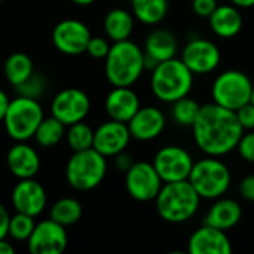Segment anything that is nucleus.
I'll return each mask as SVG.
<instances>
[{"label": "nucleus", "mask_w": 254, "mask_h": 254, "mask_svg": "<svg viewBox=\"0 0 254 254\" xmlns=\"http://www.w3.org/2000/svg\"><path fill=\"white\" fill-rule=\"evenodd\" d=\"M192 131L198 149L208 156L217 158L237 150L244 134L235 112L216 103L201 106Z\"/></svg>", "instance_id": "nucleus-1"}, {"label": "nucleus", "mask_w": 254, "mask_h": 254, "mask_svg": "<svg viewBox=\"0 0 254 254\" xmlns=\"http://www.w3.org/2000/svg\"><path fill=\"white\" fill-rule=\"evenodd\" d=\"M201 204V196L189 180L164 183L158 196L155 198V205L159 217L168 223H185L190 220Z\"/></svg>", "instance_id": "nucleus-2"}, {"label": "nucleus", "mask_w": 254, "mask_h": 254, "mask_svg": "<svg viewBox=\"0 0 254 254\" xmlns=\"http://www.w3.org/2000/svg\"><path fill=\"white\" fill-rule=\"evenodd\" d=\"M104 60V73L113 86H132L146 70L144 51L129 39L113 42Z\"/></svg>", "instance_id": "nucleus-3"}, {"label": "nucleus", "mask_w": 254, "mask_h": 254, "mask_svg": "<svg viewBox=\"0 0 254 254\" xmlns=\"http://www.w3.org/2000/svg\"><path fill=\"white\" fill-rule=\"evenodd\" d=\"M193 86V73L182 61V58H170L159 63L150 76V88L153 95L162 103H174L189 95Z\"/></svg>", "instance_id": "nucleus-4"}, {"label": "nucleus", "mask_w": 254, "mask_h": 254, "mask_svg": "<svg viewBox=\"0 0 254 254\" xmlns=\"http://www.w3.org/2000/svg\"><path fill=\"white\" fill-rule=\"evenodd\" d=\"M189 183L195 188L201 199L222 198L231 188L232 176L228 165L217 156H208L196 161L189 174Z\"/></svg>", "instance_id": "nucleus-5"}, {"label": "nucleus", "mask_w": 254, "mask_h": 254, "mask_svg": "<svg viewBox=\"0 0 254 254\" xmlns=\"http://www.w3.org/2000/svg\"><path fill=\"white\" fill-rule=\"evenodd\" d=\"M107 173V161L94 147L73 152L65 165L67 183L80 192L92 190L104 180Z\"/></svg>", "instance_id": "nucleus-6"}, {"label": "nucleus", "mask_w": 254, "mask_h": 254, "mask_svg": "<svg viewBox=\"0 0 254 254\" xmlns=\"http://www.w3.org/2000/svg\"><path fill=\"white\" fill-rule=\"evenodd\" d=\"M43 118V109L36 98L18 95L10 100L3 118V125L6 134L12 140L27 141L34 137V132Z\"/></svg>", "instance_id": "nucleus-7"}, {"label": "nucleus", "mask_w": 254, "mask_h": 254, "mask_svg": "<svg viewBox=\"0 0 254 254\" xmlns=\"http://www.w3.org/2000/svg\"><path fill=\"white\" fill-rule=\"evenodd\" d=\"M253 82L244 71L226 70L214 79L211 86V98L213 103L235 112L250 103Z\"/></svg>", "instance_id": "nucleus-8"}, {"label": "nucleus", "mask_w": 254, "mask_h": 254, "mask_svg": "<svg viewBox=\"0 0 254 254\" xmlns=\"http://www.w3.org/2000/svg\"><path fill=\"white\" fill-rule=\"evenodd\" d=\"M152 164L161 180L164 183H171L188 180L195 161L185 147L171 144L161 147L156 152Z\"/></svg>", "instance_id": "nucleus-9"}, {"label": "nucleus", "mask_w": 254, "mask_h": 254, "mask_svg": "<svg viewBox=\"0 0 254 254\" xmlns=\"http://www.w3.org/2000/svg\"><path fill=\"white\" fill-rule=\"evenodd\" d=\"M164 182L152 162L138 161L125 173V188L128 195L138 202L155 201Z\"/></svg>", "instance_id": "nucleus-10"}, {"label": "nucleus", "mask_w": 254, "mask_h": 254, "mask_svg": "<svg viewBox=\"0 0 254 254\" xmlns=\"http://www.w3.org/2000/svg\"><path fill=\"white\" fill-rule=\"evenodd\" d=\"M91 110V100L86 92L77 88L60 91L51 103V115L65 127L82 122Z\"/></svg>", "instance_id": "nucleus-11"}, {"label": "nucleus", "mask_w": 254, "mask_h": 254, "mask_svg": "<svg viewBox=\"0 0 254 254\" xmlns=\"http://www.w3.org/2000/svg\"><path fill=\"white\" fill-rule=\"evenodd\" d=\"M65 226L52 219L36 223L27 244L31 254H61L67 249Z\"/></svg>", "instance_id": "nucleus-12"}, {"label": "nucleus", "mask_w": 254, "mask_h": 254, "mask_svg": "<svg viewBox=\"0 0 254 254\" xmlns=\"http://www.w3.org/2000/svg\"><path fill=\"white\" fill-rule=\"evenodd\" d=\"M92 34L86 24L77 19H64L54 27L52 43L64 55H80L86 52Z\"/></svg>", "instance_id": "nucleus-13"}, {"label": "nucleus", "mask_w": 254, "mask_h": 254, "mask_svg": "<svg viewBox=\"0 0 254 254\" xmlns=\"http://www.w3.org/2000/svg\"><path fill=\"white\" fill-rule=\"evenodd\" d=\"M180 58L193 74H207L219 67L222 52L211 40L193 39L185 45Z\"/></svg>", "instance_id": "nucleus-14"}, {"label": "nucleus", "mask_w": 254, "mask_h": 254, "mask_svg": "<svg viewBox=\"0 0 254 254\" xmlns=\"http://www.w3.org/2000/svg\"><path fill=\"white\" fill-rule=\"evenodd\" d=\"M131 138L128 124L110 119L94 131V149L106 158H115L128 147Z\"/></svg>", "instance_id": "nucleus-15"}, {"label": "nucleus", "mask_w": 254, "mask_h": 254, "mask_svg": "<svg viewBox=\"0 0 254 254\" xmlns=\"http://www.w3.org/2000/svg\"><path fill=\"white\" fill-rule=\"evenodd\" d=\"M144 65L153 70L159 63L174 58L179 51L177 37L165 28L152 30L144 39Z\"/></svg>", "instance_id": "nucleus-16"}, {"label": "nucleus", "mask_w": 254, "mask_h": 254, "mask_svg": "<svg viewBox=\"0 0 254 254\" xmlns=\"http://www.w3.org/2000/svg\"><path fill=\"white\" fill-rule=\"evenodd\" d=\"M46 190L34 179H21L12 190L13 208L19 213L37 217L46 207Z\"/></svg>", "instance_id": "nucleus-17"}, {"label": "nucleus", "mask_w": 254, "mask_h": 254, "mask_svg": "<svg viewBox=\"0 0 254 254\" xmlns=\"http://www.w3.org/2000/svg\"><path fill=\"white\" fill-rule=\"evenodd\" d=\"M188 252L190 254H229L232 253V243L226 231L204 223L190 235Z\"/></svg>", "instance_id": "nucleus-18"}, {"label": "nucleus", "mask_w": 254, "mask_h": 254, "mask_svg": "<svg viewBox=\"0 0 254 254\" xmlns=\"http://www.w3.org/2000/svg\"><path fill=\"white\" fill-rule=\"evenodd\" d=\"M165 124L167 119L161 109L155 106H146L140 107L138 112L131 118L128 128L132 138L138 141H152L162 134Z\"/></svg>", "instance_id": "nucleus-19"}, {"label": "nucleus", "mask_w": 254, "mask_h": 254, "mask_svg": "<svg viewBox=\"0 0 254 254\" xmlns=\"http://www.w3.org/2000/svg\"><path fill=\"white\" fill-rule=\"evenodd\" d=\"M104 107L110 119L128 124L141 106L138 95L131 86H115L107 94Z\"/></svg>", "instance_id": "nucleus-20"}, {"label": "nucleus", "mask_w": 254, "mask_h": 254, "mask_svg": "<svg viewBox=\"0 0 254 254\" xmlns=\"http://www.w3.org/2000/svg\"><path fill=\"white\" fill-rule=\"evenodd\" d=\"M6 164L16 179H33L39 173L40 158L34 147L28 146L25 141H16L6 155Z\"/></svg>", "instance_id": "nucleus-21"}, {"label": "nucleus", "mask_w": 254, "mask_h": 254, "mask_svg": "<svg viewBox=\"0 0 254 254\" xmlns=\"http://www.w3.org/2000/svg\"><path fill=\"white\" fill-rule=\"evenodd\" d=\"M211 31L222 39H231L240 34L244 25L241 10L235 4H219L208 18Z\"/></svg>", "instance_id": "nucleus-22"}, {"label": "nucleus", "mask_w": 254, "mask_h": 254, "mask_svg": "<svg viewBox=\"0 0 254 254\" xmlns=\"http://www.w3.org/2000/svg\"><path fill=\"white\" fill-rule=\"evenodd\" d=\"M243 217V208L238 201L231 198H217L204 217V223L222 231L235 228Z\"/></svg>", "instance_id": "nucleus-23"}, {"label": "nucleus", "mask_w": 254, "mask_h": 254, "mask_svg": "<svg viewBox=\"0 0 254 254\" xmlns=\"http://www.w3.org/2000/svg\"><path fill=\"white\" fill-rule=\"evenodd\" d=\"M135 16L132 12H128L127 9H112L104 16V31L107 37L113 42H121L129 39V36L134 31Z\"/></svg>", "instance_id": "nucleus-24"}, {"label": "nucleus", "mask_w": 254, "mask_h": 254, "mask_svg": "<svg viewBox=\"0 0 254 254\" xmlns=\"http://www.w3.org/2000/svg\"><path fill=\"white\" fill-rule=\"evenodd\" d=\"M168 0H131L135 19L144 25H158L168 13Z\"/></svg>", "instance_id": "nucleus-25"}, {"label": "nucleus", "mask_w": 254, "mask_h": 254, "mask_svg": "<svg viewBox=\"0 0 254 254\" xmlns=\"http://www.w3.org/2000/svg\"><path fill=\"white\" fill-rule=\"evenodd\" d=\"M33 73H34V64L27 54L15 52L7 57V60L4 63V76L10 85H13V86L21 85Z\"/></svg>", "instance_id": "nucleus-26"}, {"label": "nucleus", "mask_w": 254, "mask_h": 254, "mask_svg": "<svg viewBox=\"0 0 254 254\" xmlns=\"http://www.w3.org/2000/svg\"><path fill=\"white\" fill-rule=\"evenodd\" d=\"M64 137H65V125L57 118H54L52 115L49 118H43L34 132L36 143L42 147H54Z\"/></svg>", "instance_id": "nucleus-27"}, {"label": "nucleus", "mask_w": 254, "mask_h": 254, "mask_svg": "<svg viewBox=\"0 0 254 254\" xmlns=\"http://www.w3.org/2000/svg\"><path fill=\"white\" fill-rule=\"evenodd\" d=\"M82 217V205L74 198H61L58 199L49 213V219L55 220L63 226H71L77 223Z\"/></svg>", "instance_id": "nucleus-28"}, {"label": "nucleus", "mask_w": 254, "mask_h": 254, "mask_svg": "<svg viewBox=\"0 0 254 254\" xmlns=\"http://www.w3.org/2000/svg\"><path fill=\"white\" fill-rule=\"evenodd\" d=\"M199 110H201V104L195 98L186 95L173 103L171 115L177 125L192 128V125L195 124V121L199 115Z\"/></svg>", "instance_id": "nucleus-29"}, {"label": "nucleus", "mask_w": 254, "mask_h": 254, "mask_svg": "<svg viewBox=\"0 0 254 254\" xmlns=\"http://www.w3.org/2000/svg\"><path fill=\"white\" fill-rule=\"evenodd\" d=\"M65 138L73 152H80L94 147V129L83 121L70 125L65 131Z\"/></svg>", "instance_id": "nucleus-30"}, {"label": "nucleus", "mask_w": 254, "mask_h": 254, "mask_svg": "<svg viewBox=\"0 0 254 254\" xmlns=\"http://www.w3.org/2000/svg\"><path fill=\"white\" fill-rule=\"evenodd\" d=\"M34 226H36V222L33 216L16 211L13 216H10L7 235L15 241H28Z\"/></svg>", "instance_id": "nucleus-31"}, {"label": "nucleus", "mask_w": 254, "mask_h": 254, "mask_svg": "<svg viewBox=\"0 0 254 254\" xmlns=\"http://www.w3.org/2000/svg\"><path fill=\"white\" fill-rule=\"evenodd\" d=\"M45 86H46L45 79L40 74L33 73L25 82H22L21 85H18L15 88H16V91H18L19 95H24V97H30V98H36L37 100L43 94Z\"/></svg>", "instance_id": "nucleus-32"}, {"label": "nucleus", "mask_w": 254, "mask_h": 254, "mask_svg": "<svg viewBox=\"0 0 254 254\" xmlns=\"http://www.w3.org/2000/svg\"><path fill=\"white\" fill-rule=\"evenodd\" d=\"M110 43L106 37H100V36H92L89 43H88V48H86V54L92 58H97V60H104L110 51Z\"/></svg>", "instance_id": "nucleus-33"}, {"label": "nucleus", "mask_w": 254, "mask_h": 254, "mask_svg": "<svg viewBox=\"0 0 254 254\" xmlns=\"http://www.w3.org/2000/svg\"><path fill=\"white\" fill-rule=\"evenodd\" d=\"M237 150L246 162L254 164V129L249 131L247 134H243Z\"/></svg>", "instance_id": "nucleus-34"}, {"label": "nucleus", "mask_w": 254, "mask_h": 254, "mask_svg": "<svg viewBox=\"0 0 254 254\" xmlns=\"http://www.w3.org/2000/svg\"><path fill=\"white\" fill-rule=\"evenodd\" d=\"M235 115L238 118V122L241 124L243 129L252 131L254 129V104L247 103L238 110H235Z\"/></svg>", "instance_id": "nucleus-35"}, {"label": "nucleus", "mask_w": 254, "mask_h": 254, "mask_svg": "<svg viewBox=\"0 0 254 254\" xmlns=\"http://www.w3.org/2000/svg\"><path fill=\"white\" fill-rule=\"evenodd\" d=\"M219 6L217 0H192V10L199 16L208 19Z\"/></svg>", "instance_id": "nucleus-36"}, {"label": "nucleus", "mask_w": 254, "mask_h": 254, "mask_svg": "<svg viewBox=\"0 0 254 254\" xmlns=\"http://www.w3.org/2000/svg\"><path fill=\"white\" fill-rule=\"evenodd\" d=\"M240 195L249 201L254 202V174L246 176L241 182H240Z\"/></svg>", "instance_id": "nucleus-37"}, {"label": "nucleus", "mask_w": 254, "mask_h": 254, "mask_svg": "<svg viewBox=\"0 0 254 254\" xmlns=\"http://www.w3.org/2000/svg\"><path fill=\"white\" fill-rule=\"evenodd\" d=\"M134 162H135V161L132 159V156H131L129 153H127L125 150L121 152V153H118V155L115 156V164H116L118 170L122 171V173H127V171L134 165Z\"/></svg>", "instance_id": "nucleus-38"}, {"label": "nucleus", "mask_w": 254, "mask_h": 254, "mask_svg": "<svg viewBox=\"0 0 254 254\" xmlns=\"http://www.w3.org/2000/svg\"><path fill=\"white\" fill-rule=\"evenodd\" d=\"M9 220H10V216H9L7 210L0 204V240L6 238V235H7Z\"/></svg>", "instance_id": "nucleus-39"}, {"label": "nucleus", "mask_w": 254, "mask_h": 254, "mask_svg": "<svg viewBox=\"0 0 254 254\" xmlns=\"http://www.w3.org/2000/svg\"><path fill=\"white\" fill-rule=\"evenodd\" d=\"M9 103H10V100H9V97L6 95V92L0 89V122H3V118H4L6 110H7V107H9Z\"/></svg>", "instance_id": "nucleus-40"}, {"label": "nucleus", "mask_w": 254, "mask_h": 254, "mask_svg": "<svg viewBox=\"0 0 254 254\" xmlns=\"http://www.w3.org/2000/svg\"><path fill=\"white\" fill-rule=\"evenodd\" d=\"M15 253V249L10 243H7L4 238L0 240V254H13Z\"/></svg>", "instance_id": "nucleus-41"}, {"label": "nucleus", "mask_w": 254, "mask_h": 254, "mask_svg": "<svg viewBox=\"0 0 254 254\" xmlns=\"http://www.w3.org/2000/svg\"><path fill=\"white\" fill-rule=\"evenodd\" d=\"M231 3L238 6L240 9H250L254 6V0H231Z\"/></svg>", "instance_id": "nucleus-42"}, {"label": "nucleus", "mask_w": 254, "mask_h": 254, "mask_svg": "<svg viewBox=\"0 0 254 254\" xmlns=\"http://www.w3.org/2000/svg\"><path fill=\"white\" fill-rule=\"evenodd\" d=\"M71 1L79 4V6H88V4H92L95 0H71Z\"/></svg>", "instance_id": "nucleus-43"}, {"label": "nucleus", "mask_w": 254, "mask_h": 254, "mask_svg": "<svg viewBox=\"0 0 254 254\" xmlns=\"http://www.w3.org/2000/svg\"><path fill=\"white\" fill-rule=\"evenodd\" d=\"M250 103L254 104V83H253V89H252V97H250Z\"/></svg>", "instance_id": "nucleus-44"}, {"label": "nucleus", "mask_w": 254, "mask_h": 254, "mask_svg": "<svg viewBox=\"0 0 254 254\" xmlns=\"http://www.w3.org/2000/svg\"><path fill=\"white\" fill-rule=\"evenodd\" d=\"M0 1H4V0H0Z\"/></svg>", "instance_id": "nucleus-45"}]
</instances>
